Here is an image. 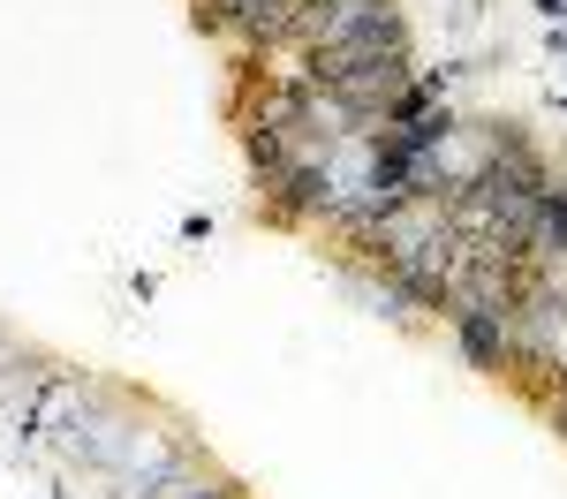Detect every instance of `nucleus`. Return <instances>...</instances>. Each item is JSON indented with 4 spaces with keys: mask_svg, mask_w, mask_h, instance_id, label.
Listing matches in <instances>:
<instances>
[{
    "mask_svg": "<svg viewBox=\"0 0 567 499\" xmlns=\"http://www.w3.org/2000/svg\"><path fill=\"white\" fill-rule=\"evenodd\" d=\"M446 325H454L462 356L477 363V371H507L515 363V303H470V295H454Z\"/></svg>",
    "mask_w": 567,
    "mask_h": 499,
    "instance_id": "nucleus-1",
    "label": "nucleus"
}]
</instances>
